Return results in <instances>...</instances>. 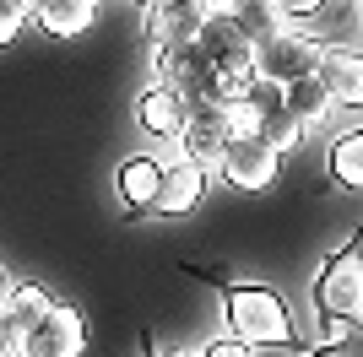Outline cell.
<instances>
[{"label": "cell", "instance_id": "9a60e30c", "mask_svg": "<svg viewBox=\"0 0 363 357\" xmlns=\"http://www.w3.org/2000/svg\"><path fill=\"white\" fill-rule=\"evenodd\" d=\"M147 33L152 44H196L201 38V16L190 6H152L147 11Z\"/></svg>", "mask_w": 363, "mask_h": 357}, {"label": "cell", "instance_id": "8992f818", "mask_svg": "<svg viewBox=\"0 0 363 357\" xmlns=\"http://www.w3.org/2000/svg\"><path fill=\"white\" fill-rule=\"evenodd\" d=\"M196 49L217 76H255V44L244 38L239 22H201Z\"/></svg>", "mask_w": 363, "mask_h": 357}, {"label": "cell", "instance_id": "484cf974", "mask_svg": "<svg viewBox=\"0 0 363 357\" xmlns=\"http://www.w3.org/2000/svg\"><path fill=\"white\" fill-rule=\"evenodd\" d=\"M11 287H16V282H6V271H0V314H6V298H11Z\"/></svg>", "mask_w": 363, "mask_h": 357}, {"label": "cell", "instance_id": "277c9868", "mask_svg": "<svg viewBox=\"0 0 363 357\" xmlns=\"http://www.w3.org/2000/svg\"><path fill=\"white\" fill-rule=\"evenodd\" d=\"M217 174L233 184V190L255 195V190H272L277 174H282V152H272L266 141H228L223 147V163Z\"/></svg>", "mask_w": 363, "mask_h": 357}, {"label": "cell", "instance_id": "7402d4cb", "mask_svg": "<svg viewBox=\"0 0 363 357\" xmlns=\"http://www.w3.org/2000/svg\"><path fill=\"white\" fill-rule=\"evenodd\" d=\"M28 16H33V11H22L16 0H0V49H6V44L16 38V28H22Z\"/></svg>", "mask_w": 363, "mask_h": 357}, {"label": "cell", "instance_id": "4316f807", "mask_svg": "<svg viewBox=\"0 0 363 357\" xmlns=\"http://www.w3.org/2000/svg\"><path fill=\"white\" fill-rule=\"evenodd\" d=\"M130 6H141V11H152V6H157V0H130Z\"/></svg>", "mask_w": 363, "mask_h": 357}, {"label": "cell", "instance_id": "8fae6325", "mask_svg": "<svg viewBox=\"0 0 363 357\" xmlns=\"http://www.w3.org/2000/svg\"><path fill=\"white\" fill-rule=\"evenodd\" d=\"M223 147H228V125H223V108H190V125L179 135V152L201 168H217L223 163Z\"/></svg>", "mask_w": 363, "mask_h": 357}, {"label": "cell", "instance_id": "5b68a950", "mask_svg": "<svg viewBox=\"0 0 363 357\" xmlns=\"http://www.w3.org/2000/svg\"><path fill=\"white\" fill-rule=\"evenodd\" d=\"M28 357H82L87 352V325H82V314L71 303H55V309L28 330V341H22Z\"/></svg>", "mask_w": 363, "mask_h": 357}, {"label": "cell", "instance_id": "52a82bcc", "mask_svg": "<svg viewBox=\"0 0 363 357\" xmlns=\"http://www.w3.org/2000/svg\"><path fill=\"white\" fill-rule=\"evenodd\" d=\"M206 174L212 168L190 163L184 152L168 157V174H163V195H157V217H190L201 206V195H206Z\"/></svg>", "mask_w": 363, "mask_h": 357}, {"label": "cell", "instance_id": "44dd1931", "mask_svg": "<svg viewBox=\"0 0 363 357\" xmlns=\"http://www.w3.org/2000/svg\"><path fill=\"white\" fill-rule=\"evenodd\" d=\"M266 6H272V11L282 16L288 28H298V22H309V16H315L320 6H325V0H266Z\"/></svg>", "mask_w": 363, "mask_h": 357}, {"label": "cell", "instance_id": "4fadbf2b", "mask_svg": "<svg viewBox=\"0 0 363 357\" xmlns=\"http://www.w3.org/2000/svg\"><path fill=\"white\" fill-rule=\"evenodd\" d=\"M282 103L298 114L303 130H320V125L336 114V98H331V87H325L320 76H303V81H293V87L282 92Z\"/></svg>", "mask_w": 363, "mask_h": 357}, {"label": "cell", "instance_id": "ba28073f", "mask_svg": "<svg viewBox=\"0 0 363 357\" xmlns=\"http://www.w3.org/2000/svg\"><path fill=\"white\" fill-rule=\"evenodd\" d=\"M136 125L152 135V141H179L184 125H190V103L168 87H147L136 98Z\"/></svg>", "mask_w": 363, "mask_h": 357}, {"label": "cell", "instance_id": "d6a6232c", "mask_svg": "<svg viewBox=\"0 0 363 357\" xmlns=\"http://www.w3.org/2000/svg\"><path fill=\"white\" fill-rule=\"evenodd\" d=\"M16 357H28V352H16Z\"/></svg>", "mask_w": 363, "mask_h": 357}, {"label": "cell", "instance_id": "7c38bea8", "mask_svg": "<svg viewBox=\"0 0 363 357\" xmlns=\"http://www.w3.org/2000/svg\"><path fill=\"white\" fill-rule=\"evenodd\" d=\"M92 11H98V0H38V6H33V22H38L49 38H76V33L92 28Z\"/></svg>", "mask_w": 363, "mask_h": 357}, {"label": "cell", "instance_id": "83f0119b", "mask_svg": "<svg viewBox=\"0 0 363 357\" xmlns=\"http://www.w3.org/2000/svg\"><path fill=\"white\" fill-rule=\"evenodd\" d=\"M16 6H22V11H33V6H38V0H16Z\"/></svg>", "mask_w": 363, "mask_h": 357}, {"label": "cell", "instance_id": "9c48e42d", "mask_svg": "<svg viewBox=\"0 0 363 357\" xmlns=\"http://www.w3.org/2000/svg\"><path fill=\"white\" fill-rule=\"evenodd\" d=\"M320 81L331 87L336 108H363V49L342 44V49H325L320 55Z\"/></svg>", "mask_w": 363, "mask_h": 357}, {"label": "cell", "instance_id": "30bf717a", "mask_svg": "<svg viewBox=\"0 0 363 357\" xmlns=\"http://www.w3.org/2000/svg\"><path fill=\"white\" fill-rule=\"evenodd\" d=\"M163 174L168 163L163 157H147V152H136V157H125L120 163V200L130 211H157V195H163Z\"/></svg>", "mask_w": 363, "mask_h": 357}, {"label": "cell", "instance_id": "5bb4252c", "mask_svg": "<svg viewBox=\"0 0 363 357\" xmlns=\"http://www.w3.org/2000/svg\"><path fill=\"white\" fill-rule=\"evenodd\" d=\"M49 309H55L49 287H38V282H16V287H11V298H6V325L16 330V341H28V330L38 325Z\"/></svg>", "mask_w": 363, "mask_h": 357}, {"label": "cell", "instance_id": "e0dca14e", "mask_svg": "<svg viewBox=\"0 0 363 357\" xmlns=\"http://www.w3.org/2000/svg\"><path fill=\"white\" fill-rule=\"evenodd\" d=\"M325 163H331V178L342 184V190L363 195V130L336 135V141H331V152H325Z\"/></svg>", "mask_w": 363, "mask_h": 357}, {"label": "cell", "instance_id": "f546056e", "mask_svg": "<svg viewBox=\"0 0 363 357\" xmlns=\"http://www.w3.org/2000/svg\"><path fill=\"white\" fill-rule=\"evenodd\" d=\"M358 28H363V0H358Z\"/></svg>", "mask_w": 363, "mask_h": 357}, {"label": "cell", "instance_id": "f1b7e54d", "mask_svg": "<svg viewBox=\"0 0 363 357\" xmlns=\"http://www.w3.org/2000/svg\"><path fill=\"white\" fill-rule=\"evenodd\" d=\"M157 6H190V0H157Z\"/></svg>", "mask_w": 363, "mask_h": 357}, {"label": "cell", "instance_id": "4dcf8cb0", "mask_svg": "<svg viewBox=\"0 0 363 357\" xmlns=\"http://www.w3.org/2000/svg\"><path fill=\"white\" fill-rule=\"evenodd\" d=\"M174 357H201V352H174Z\"/></svg>", "mask_w": 363, "mask_h": 357}, {"label": "cell", "instance_id": "ac0fdd59", "mask_svg": "<svg viewBox=\"0 0 363 357\" xmlns=\"http://www.w3.org/2000/svg\"><path fill=\"white\" fill-rule=\"evenodd\" d=\"M303 135H309V130L298 125V114H293L282 98H277V103H266V119H260V141H266L272 152H282V157H288V152L303 147Z\"/></svg>", "mask_w": 363, "mask_h": 357}, {"label": "cell", "instance_id": "ffe728a7", "mask_svg": "<svg viewBox=\"0 0 363 357\" xmlns=\"http://www.w3.org/2000/svg\"><path fill=\"white\" fill-rule=\"evenodd\" d=\"M190 11H196L201 22H239L244 0H190Z\"/></svg>", "mask_w": 363, "mask_h": 357}, {"label": "cell", "instance_id": "7a4b0ae2", "mask_svg": "<svg viewBox=\"0 0 363 357\" xmlns=\"http://www.w3.org/2000/svg\"><path fill=\"white\" fill-rule=\"evenodd\" d=\"M315 303H320V319L363 325V238L342 244L325 260V271H320V282H315Z\"/></svg>", "mask_w": 363, "mask_h": 357}, {"label": "cell", "instance_id": "6da1fadb", "mask_svg": "<svg viewBox=\"0 0 363 357\" xmlns=\"http://www.w3.org/2000/svg\"><path fill=\"white\" fill-rule=\"evenodd\" d=\"M223 314H228V336H239L244 346H298V325H293L282 293L272 287H255V282H233L223 287Z\"/></svg>", "mask_w": 363, "mask_h": 357}, {"label": "cell", "instance_id": "1f68e13d", "mask_svg": "<svg viewBox=\"0 0 363 357\" xmlns=\"http://www.w3.org/2000/svg\"><path fill=\"white\" fill-rule=\"evenodd\" d=\"M358 352H363V330H358Z\"/></svg>", "mask_w": 363, "mask_h": 357}, {"label": "cell", "instance_id": "3957f363", "mask_svg": "<svg viewBox=\"0 0 363 357\" xmlns=\"http://www.w3.org/2000/svg\"><path fill=\"white\" fill-rule=\"evenodd\" d=\"M320 55H325V49H320L315 38H303L298 28H282V33H272L266 44H255V76L288 92L293 81L320 71Z\"/></svg>", "mask_w": 363, "mask_h": 357}, {"label": "cell", "instance_id": "cb8c5ba5", "mask_svg": "<svg viewBox=\"0 0 363 357\" xmlns=\"http://www.w3.org/2000/svg\"><path fill=\"white\" fill-rule=\"evenodd\" d=\"M22 352V341H16V330L6 325V314H0V357H16Z\"/></svg>", "mask_w": 363, "mask_h": 357}, {"label": "cell", "instance_id": "2e32d148", "mask_svg": "<svg viewBox=\"0 0 363 357\" xmlns=\"http://www.w3.org/2000/svg\"><path fill=\"white\" fill-rule=\"evenodd\" d=\"M358 16V0H325L309 22H298L303 38H315L320 49H342V33H347V22Z\"/></svg>", "mask_w": 363, "mask_h": 357}, {"label": "cell", "instance_id": "603a6c76", "mask_svg": "<svg viewBox=\"0 0 363 357\" xmlns=\"http://www.w3.org/2000/svg\"><path fill=\"white\" fill-rule=\"evenodd\" d=\"M201 357H260V352H255V346H244L239 336H217V341L206 346Z\"/></svg>", "mask_w": 363, "mask_h": 357}, {"label": "cell", "instance_id": "d4e9b609", "mask_svg": "<svg viewBox=\"0 0 363 357\" xmlns=\"http://www.w3.org/2000/svg\"><path fill=\"white\" fill-rule=\"evenodd\" d=\"M309 357H363V352H358V341H347V346H315Z\"/></svg>", "mask_w": 363, "mask_h": 357}, {"label": "cell", "instance_id": "d6986e66", "mask_svg": "<svg viewBox=\"0 0 363 357\" xmlns=\"http://www.w3.org/2000/svg\"><path fill=\"white\" fill-rule=\"evenodd\" d=\"M239 28H244V38H250V44H266V38H272V33H282L288 22H282V16H277L266 0H244Z\"/></svg>", "mask_w": 363, "mask_h": 357}]
</instances>
